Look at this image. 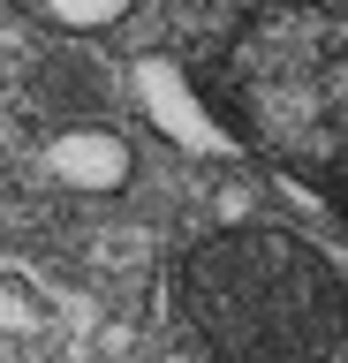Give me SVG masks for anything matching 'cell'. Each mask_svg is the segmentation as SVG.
Here are the masks:
<instances>
[{
    "label": "cell",
    "instance_id": "6da1fadb",
    "mask_svg": "<svg viewBox=\"0 0 348 363\" xmlns=\"http://www.w3.org/2000/svg\"><path fill=\"white\" fill-rule=\"evenodd\" d=\"M242 16L189 68L242 152L348 220V0H235Z\"/></svg>",
    "mask_w": 348,
    "mask_h": 363
},
{
    "label": "cell",
    "instance_id": "7a4b0ae2",
    "mask_svg": "<svg viewBox=\"0 0 348 363\" xmlns=\"http://www.w3.org/2000/svg\"><path fill=\"white\" fill-rule=\"evenodd\" d=\"M174 318L212 363H325L348 340V272L296 227L220 220L174 257Z\"/></svg>",
    "mask_w": 348,
    "mask_h": 363
},
{
    "label": "cell",
    "instance_id": "3957f363",
    "mask_svg": "<svg viewBox=\"0 0 348 363\" xmlns=\"http://www.w3.org/2000/svg\"><path fill=\"white\" fill-rule=\"evenodd\" d=\"M137 91H144V113H152L174 144H189V152H242V144H235V129L220 121V106L205 99V84H197L189 68L144 61V68H137Z\"/></svg>",
    "mask_w": 348,
    "mask_h": 363
},
{
    "label": "cell",
    "instance_id": "277c9868",
    "mask_svg": "<svg viewBox=\"0 0 348 363\" xmlns=\"http://www.w3.org/2000/svg\"><path fill=\"white\" fill-rule=\"evenodd\" d=\"M46 174L61 182V189H76V197H114V189H129V174H137V152H129V136L106 129V121H61L46 144Z\"/></svg>",
    "mask_w": 348,
    "mask_h": 363
},
{
    "label": "cell",
    "instance_id": "5b68a950",
    "mask_svg": "<svg viewBox=\"0 0 348 363\" xmlns=\"http://www.w3.org/2000/svg\"><path fill=\"white\" fill-rule=\"evenodd\" d=\"M99 91H106V76H99V61H46L38 68V99L46 106H99ZM76 121V113H69Z\"/></svg>",
    "mask_w": 348,
    "mask_h": 363
},
{
    "label": "cell",
    "instance_id": "8992f818",
    "mask_svg": "<svg viewBox=\"0 0 348 363\" xmlns=\"http://www.w3.org/2000/svg\"><path fill=\"white\" fill-rule=\"evenodd\" d=\"M137 0H38V16L53 30H69V38H99V30H114Z\"/></svg>",
    "mask_w": 348,
    "mask_h": 363
},
{
    "label": "cell",
    "instance_id": "52a82bcc",
    "mask_svg": "<svg viewBox=\"0 0 348 363\" xmlns=\"http://www.w3.org/2000/svg\"><path fill=\"white\" fill-rule=\"evenodd\" d=\"M167 363H212V356H205V348H174Z\"/></svg>",
    "mask_w": 348,
    "mask_h": 363
}]
</instances>
